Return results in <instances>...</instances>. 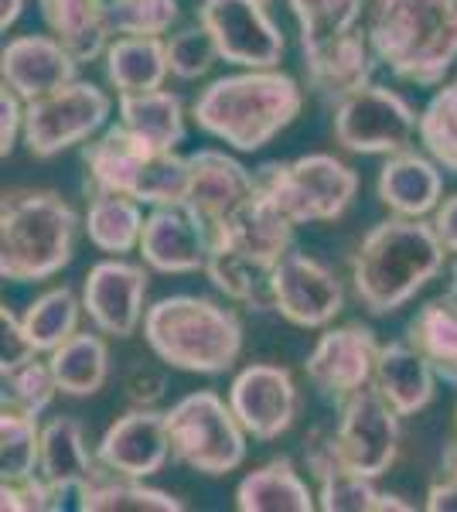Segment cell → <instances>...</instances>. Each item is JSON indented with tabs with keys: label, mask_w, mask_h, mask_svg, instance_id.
Here are the masks:
<instances>
[{
	"label": "cell",
	"mask_w": 457,
	"mask_h": 512,
	"mask_svg": "<svg viewBox=\"0 0 457 512\" xmlns=\"http://www.w3.org/2000/svg\"><path fill=\"white\" fill-rule=\"evenodd\" d=\"M188 164L191 181L185 209L212 243L253 202L256 192H260V181H256V171H249L246 164H239L219 147H202V151L188 154Z\"/></svg>",
	"instance_id": "5bb4252c"
},
{
	"label": "cell",
	"mask_w": 457,
	"mask_h": 512,
	"mask_svg": "<svg viewBox=\"0 0 457 512\" xmlns=\"http://www.w3.org/2000/svg\"><path fill=\"white\" fill-rule=\"evenodd\" d=\"M0 509L4 512H58L65 499L41 475L7 478L0 482Z\"/></svg>",
	"instance_id": "b9f144b4"
},
{
	"label": "cell",
	"mask_w": 457,
	"mask_h": 512,
	"mask_svg": "<svg viewBox=\"0 0 457 512\" xmlns=\"http://www.w3.org/2000/svg\"><path fill=\"white\" fill-rule=\"evenodd\" d=\"M331 134L348 154L389 158L410 151L413 137H420V117L396 89L365 82L331 103Z\"/></svg>",
	"instance_id": "9c48e42d"
},
{
	"label": "cell",
	"mask_w": 457,
	"mask_h": 512,
	"mask_svg": "<svg viewBox=\"0 0 457 512\" xmlns=\"http://www.w3.org/2000/svg\"><path fill=\"white\" fill-rule=\"evenodd\" d=\"M400 420L403 417L382 400L376 386L348 396L331 427L345 465L365 478L386 475L400 458Z\"/></svg>",
	"instance_id": "7c38bea8"
},
{
	"label": "cell",
	"mask_w": 457,
	"mask_h": 512,
	"mask_svg": "<svg viewBox=\"0 0 457 512\" xmlns=\"http://www.w3.org/2000/svg\"><path fill=\"white\" fill-rule=\"evenodd\" d=\"M164 414H168L171 454L178 465L205 478H222L246 461V427L232 414L229 400H222L215 390L181 396Z\"/></svg>",
	"instance_id": "ba28073f"
},
{
	"label": "cell",
	"mask_w": 457,
	"mask_h": 512,
	"mask_svg": "<svg viewBox=\"0 0 457 512\" xmlns=\"http://www.w3.org/2000/svg\"><path fill=\"white\" fill-rule=\"evenodd\" d=\"M226 400L239 424L246 427V434L260 444L287 434L301 410V393H297L290 369L273 366V362H253V366L239 369Z\"/></svg>",
	"instance_id": "e0dca14e"
},
{
	"label": "cell",
	"mask_w": 457,
	"mask_h": 512,
	"mask_svg": "<svg viewBox=\"0 0 457 512\" xmlns=\"http://www.w3.org/2000/svg\"><path fill=\"white\" fill-rule=\"evenodd\" d=\"M270 308L287 325L324 332L345 311V284L321 260L287 250L270 274Z\"/></svg>",
	"instance_id": "4fadbf2b"
},
{
	"label": "cell",
	"mask_w": 457,
	"mask_h": 512,
	"mask_svg": "<svg viewBox=\"0 0 457 512\" xmlns=\"http://www.w3.org/2000/svg\"><path fill=\"white\" fill-rule=\"evenodd\" d=\"M434 229H437V236L444 239V246L457 256V195L451 198H444V202L437 205V212H434Z\"/></svg>",
	"instance_id": "bcb514c9"
},
{
	"label": "cell",
	"mask_w": 457,
	"mask_h": 512,
	"mask_svg": "<svg viewBox=\"0 0 457 512\" xmlns=\"http://www.w3.org/2000/svg\"><path fill=\"white\" fill-rule=\"evenodd\" d=\"M76 499L82 512H185L178 495L144 485V478L113 475L106 468H99V475L82 485Z\"/></svg>",
	"instance_id": "1f68e13d"
},
{
	"label": "cell",
	"mask_w": 457,
	"mask_h": 512,
	"mask_svg": "<svg viewBox=\"0 0 457 512\" xmlns=\"http://www.w3.org/2000/svg\"><path fill=\"white\" fill-rule=\"evenodd\" d=\"M287 4L301 31V52L359 28L365 18V0H287Z\"/></svg>",
	"instance_id": "d590c367"
},
{
	"label": "cell",
	"mask_w": 457,
	"mask_h": 512,
	"mask_svg": "<svg viewBox=\"0 0 457 512\" xmlns=\"http://www.w3.org/2000/svg\"><path fill=\"white\" fill-rule=\"evenodd\" d=\"M41 461V424L38 417L21 410L0 414V478H28L38 475Z\"/></svg>",
	"instance_id": "74e56055"
},
{
	"label": "cell",
	"mask_w": 457,
	"mask_h": 512,
	"mask_svg": "<svg viewBox=\"0 0 457 512\" xmlns=\"http://www.w3.org/2000/svg\"><path fill=\"white\" fill-rule=\"evenodd\" d=\"M365 31L379 65L434 89L457 65V0H365Z\"/></svg>",
	"instance_id": "3957f363"
},
{
	"label": "cell",
	"mask_w": 457,
	"mask_h": 512,
	"mask_svg": "<svg viewBox=\"0 0 457 512\" xmlns=\"http://www.w3.org/2000/svg\"><path fill=\"white\" fill-rule=\"evenodd\" d=\"M144 342L161 366L178 373L222 376L243 355V321L212 297L171 294L147 308Z\"/></svg>",
	"instance_id": "277c9868"
},
{
	"label": "cell",
	"mask_w": 457,
	"mask_h": 512,
	"mask_svg": "<svg viewBox=\"0 0 457 512\" xmlns=\"http://www.w3.org/2000/svg\"><path fill=\"white\" fill-rule=\"evenodd\" d=\"M144 205L130 195L120 192H89L86 205V229L89 243L106 256H127L140 246V233H144Z\"/></svg>",
	"instance_id": "f546056e"
},
{
	"label": "cell",
	"mask_w": 457,
	"mask_h": 512,
	"mask_svg": "<svg viewBox=\"0 0 457 512\" xmlns=\"http://www.w3.org/2000/svg\"><path fill=\"white\" fill-rule=\"evenodd\" d=\"M267 4H270V0H267Z\"/></svg>",
	"instance_id": "f5cc1de1"
},
{
	"label": "cell",
	"mask_w": 457,
	"mask_h": 512,
	"mask_svg": "<svg viewBox=\"0 0 457 512\" xmlns=\"http://www.w3.org/2000/svg\"><path fill=\"white\" fill-rule=\"evenodd\" d=\"M420 144L440 168L457 175V76L440 82L420 113Z\"/></svg>",
	"instance_id": "8d00e7d4"
},
{
	"label": "cell",
	"mask_w": 457,
	"mask_h": 512,
	"mask_svg": "<svg viewBox=\"0 0 457 512\" xmlns=\"http://www.w3.org/2000/svg\"><path fill=\"white\" fill-rule=\"evenodd\" d=\"M24 134V99L14 89H0V154L11 158Z\"/></svg>",
	"instance_id": "ee69618b"
},
{
	"label": "cell",
	"mask_w": 457,
	"mask_h": 512,
	"mask_svg": "<svg viewBox=\"0 0 457 512\" xmlns=\"http://www.w3.org/2000/svg\"><path fill=\"white\" fill-rule=\"evenodd\" d=\"M168 41V65H171V76L181 79V82H198L205 79L209 72L215 69V62L219 59V48H215V41L209 31L202 28V24H195V28H181L174 31V35L164 38Z\"/></svg>",
	"instance_id": "60d3db41"
},
{
	"label": "cell",
	"mask_w": 457,
	"mask_h": 512,
	"mask_svg": "<svg viewBox=\"0 0 457 512\" xmlns=\"http://www.w3.org/2000/svg\"><path fill=\"white\" fill-rule=\"evenodd\" d=\"M86 315L82 308V297L72 287H52V291L38 294L28 304V311L21 315L24 335H28L31 349L38 355L55 352L65 338H72L79 332V318Z\"/></svg>",
	"instance_id": "836d02e7"
},
{
	"label": "cell",
	"mask_w": 457,
	"mask_h": 512,
	"mask_svg": "<svg viewBox=\"0 0 457 512\" xmlns=\"http://www.w3.org/2000/svg\"><path fill=\"white\" fill-rule=\"evenodd\" d=\"M116 113H120L123 127L151 140L161 151H178V144H185V103L171 89L120 93L116 96Z\"/></svg>",
	"instance_id": "4dcf8cb0"
},
{
	"label": "cell",
	"mask_w": 457,
	"mask_h": 512,
	"mask_svg": "<svg viewBox=\"0 0 457 512\" xmlns=\"http://www.w3.org/2000/svg\"><path fill=\"white\" fill-rule=\"evenodd\" d=\"M451 250L434 222L389 216L376 222L352 253V291L372 318H389L447 267Z\"/></svg>",
	"instance_id": "6da1fadb"
},
{
	"label": "cell",
	"mask_w": 457,
	"mask_h": 512,
	"mask_svg": "<svg viewBox=\"0 0 457 512\" xmlns=\"http://www.w3.org/2000/svg\"><path fill=\"white\" fill-rule=\"evenodd\" d=\"M99 468L103 465H99L96 451H89L86 431H82V424L76 417L62 414L41 427L38 475L45 478L62 499L76 495L89 478L99 475Z\"/></svg>",
	"instance_id": "d4e9b609"
},
{
	"label": "cell",
	"mask_w": 457,
	"mask_h": 512,
	"mask_svg": "<svg viewBox=\"0 0 457 512\" xmlns=\"http://www.w3.org/2000/svg\"><path fill=\"white\" fill-rule=\"evenodd\" d=\"M406 342L427 355L434 373L457 386V308L444 294L427 301L406 325Z\"/></svg>",
	"instance_id": "d6a6232c"
},
{
	"label": "cell",
	"mask_w": 457,
	"mask_h": 512,
	"mask_svg": "<svg viewBox=\"0 0 457 512\" xmlns=\"http://www.w3.org/2000/svg\"><path fill=\"white\" fill-rule=\"evenodd\" d=\"M89 192H120L140 205H185L191 164L178 151H161L120 120L82 144Z\"/></svg>",
	"instance_id": "8992f818"
},
{
	"label": "cell",
	"mask_w": 457,
	"mask_h": 512,
	"mask_svg": "<svg viewBox=\"0 0 457 512\" xmlns=\"http://www.w3.org/2000/svg\"><path fill=\"white\" fill-rule=\"evenodd\" d=\"M24 7H28V0H0V28H14L21 21Z\"/></svg>",
	"instance_id": "c3c4849f"
},
{
	"label": "cell",
	"mask_w": 457,
	"mask_h": 512,
	"mask_svg": "<svg viewBox=\"0 0 457 512\" xmlns=\"http://www.w3.org/2000/svg\"><path fill=\"white\" fill-rule=\"evenodd\" d=\"M79 216L52 188H11L0 205V274L11 284H41L76 256Z\"/></svg>",
	"instance_id": "5b68a950"
},
{
	"label": "cell",
	"mask_w": 457,
	"mask_h": 512,
	"mask_svg": "<svg viewBox=\"0 0 457 512\" xmlns=\"http://www.w3.org/2000/svg\"><path fill=\"white\" fill-rule=\"evenodd\" d=\"M440 475L457 482V437H451L444 444V451H440Z\"/></svg>",
	"instance_id": "681fc988"
},
{
	"label": "cell",
	"mask_w": 457,
	"mask_h": 512,
	"mask_svg": "<svg viewBox=\"0 0 457 512\" xmlns=\"http://www.w3.org/2000/svg\"><path fill=\"white\" fill-rule=\"evenodd\" d=\"M123 400L130 407H157L168 393V373L151 366V362H134V366L123 373Z\"/></svg>",
	"instance_id": "7bdbcfd3"
},
{
	"label": "cell",
	"mask_w": 457,
	"mask_h": 512,
	"mask_svg": "<svg viewBox=\"0 0 457 512\" xmlns=\"http://www.w3.org/2000/svg\"><path fill=\"white\" fill-rule=\"evenodd\" d=\"M304 89L280 69H243L212 79L191 103V120L202 134L239 154L273 144L301 117Z\"/></svg>",
	"instance_id": "7a4b0ae2"
},
{
	"label": "cell",
	"mask_w": 457,
	"mask_h": 512,
	"mask_svg": "<svg viewBox=\"0 0 457 512\" xmlns=\"http://www.w3.org/2000/svg\"><path fill=\"white\" fill-rule=\"evenodd\" d=\"M147 263H130L123 256H106L89 267L82 280V308L89 325L106 338H134L147 315Z\"/></svg>",
	"instance_id": "2e32d148"
},
{
	"label": "cell",
	"mask_w": 457,
	"mask_h": 512,
	"mask_svg": "<svg viewBox=\"0 0 457 512\" xmlns=\"http://www.w3.org/2000/svg\"><path fill=\"white\" fill-rule=\"evenodd\" d=\"M314 482H318V509L324 512H379L382 492L376 489V478L352 472L348 465L331 468Z\"/></svg>",
	"instance_id": "f35d334b"
},
{
	"label": "cell",
	"mask_w": 457,
	"mask_h": 512,
	"mask_svg": "<svg viewBox=\"0 0 457 512\" xmlns=\"http://www.w3.org/2000/svg\"><path fill=\"white\" fill-rule=\"evenodd\" d=\"M0 332H4V338H0V345H4V362H0V369H4V366H18V362L31 359V355H38L35 349H31L28 335H24L21 318L14 315L11 308L0 311Z\"/></svg>",
	"instance_id": "f6af8a7d"
},
{
	"label": "cell",
	"mask_w": 457,
	"mask_h": 512,
	"mask_svg": "<svg viewBox=\"0 0 457 512\" xmlns=\"http://www.w3.org/2000/svg\"><path fill=\"white\" fill-rule=\"evenodd\" d=\"M447 301L457 308V263H451V280H447V291H444Z\"/></svg>",
	"instance_id": "f907efd6"
},
{
	"label": "cell",
	"mask_w": 457,
	"mask_h": 512,
	"mask_svg": "<svg viewBox=\"0 0 457 512\" xmlns=\"http://www.w3.org/2000/svg\"><path fill=\"white\" fill-rule=\"evenodd\" d=\"M437 373L427 362V355L413 349L410 342H382L372 386L382 393V400L400 417H417L434 403L437 396Z\"/></svg>",
	"instance_id": "cb8c5ba5"
},
{
	"label": "cell",
	"mask_w": 457,
	"mask_h": 512,
	"mask_svg": "<svg viewBox=\"0 0 457 512\" xmlns=\"http://www.w3.org/2000/svg\"><path fill=\"white\" fill-rule=\"evenodd\" d=\"M454 427H457V410H454Z\"/></svg>",
	"instance_id": "816d5d0a"
},
{
	"label": "cell",
	"mask_w": 457,
	"mask_h": 512,
	"mask_svg": "<svg viewBox=\"0 0 457 512\" xmlns=\"http://www.w3.org/2000/svg\"><path fill=\"white\" fill-rule=\"evenodd\" d=\"M113 99L96 82H69L55 93L24 103V147L31 158L48 161L62 151L89 144L106 127Z\"/></svg>",
	"instance_id": "30bf717a"
},
{
	"label": "cell",
	"mask_w": 457,
	"mask_h": 512,
	"mask_svg": "<svg viewBox=\"0 0 457 512\" xmlns=\"http://www.w3.org/2000/svg\"><path fill=\"white\" fill-rule=\"evenodd\" d=\"M55 396L58 383L48 359L41 362L38 355H31V359L18 362V366L0 369V400H4V410H21V414L41 417L52 407Z\"/></svg>",
	"instance_id": "e575fe53"
},
{
	"label": "cell",
	"mask_w": 457,
	"mask_h": 512,
	"mask_svg": "<svg viewBox=\"0 0 457 512\" xmlns=\"http://www.w3.org/2000/svg\"><path fill=\"white\" fill-rule=\"evenodd\" d=\"M239 512H311L318 509V495L307 489L290 458H270L267 465L253 468L236 485Z\"/></svg>",
	"instance_id": "4316f807"
},
{
	"label": "cell",
	"mask_w": 457,
	"mask_h": 512,
	"mask_svg": "<svg viewBox=\"0 0 457 512\" xmlns=\"http://www.w3.org/2000/svg\"><path fill=\"white\" fill-rule=\"evenodd\" d=\"M96 458L106 472L127 478H154L174 458L168 414L157 407H130L116 417L96 444Z\"/></svg>",
	"instance_id": "ac0fdd59"
},
{
	"label": "cell",
	"mask_w": 457,
	"mask_h": 512,
	"mask_svg": "<svg viewBox=\"0 0 457 512\" xmlns=\"http://www.w3.org/2000/svg\"><path fill=\"white\" fill-rule=\"evenodd\" d=\"M294 229V222L267 195L256 192L253 202L212 239L209 250H226L270 280L273 267L284 260V253L294 250Z\"/></svg>",
	"instance_id": "d6986e66"
},
{
	"label": "cell",
	"mask_w": 457,
	"mask_h": 512,
	"mask_svg": "<svg viewBox=\"0 0 457 512\" xmlns=\"http://www.w3.org/2000/svg\"><path fill=\"white\" fill-rule=\"evenodd\" d=\"M440 164L427 151H400L389 154L379 171L376 195L393 216L406 219H427L444 202V175Z\"/></svg>",
	"instance_id": "603a6c76"
},
{
	"label": "cell",
	"mask_w": 457,
	"mask_h": 512,
	"mask_svg": "<svg viewBox=\"0 0 457 512\" xmlns=\"http://www.w3.org/2000/svg\"><path fill=\"white\" fill-rule=\"evenodd\" d=\"M178 18V0H110V21L116 35L164 38Z\"/></svg>",
	"instance_id": "ab89813d"
},
{
	"label": "cell",
	"mask_w": 457,
	"mask_h": 512,
	"mask_svg": "<svg viewBox=\"0 0 457 512\" xmlns=\"http://www.w3.org/2000/svg\"><path fill=\"white\" fill-rule=\"evenodd\" d=\"M423 509H430V512H457V482H451V478L440 475V482H434L427 489V502H423Z\"/></svg>",
	"instance_id": "7dc6e473"
},
{
	"label": "cell",
	"mask_w": 457,
	"mask_h": 512,
	"mask_svg": "<svg viewBox=\"0 0 457 512\" xmlns=\"http://www.w3.org/2000/svg\"><path fill=\"white\" fill-rule=\"evenodd\" d=\"M48 366L58 383V393L72 400L96 396L110 379V349L103 332H76L55 352H48Z\"/></svg>",
	"instance_id": "f1b7e54d"
},
{
	"label": "cell",
	"mask_w": 457,
	"mask_h": 512,
	"mask_svg": "<svg viewBox=\"0 0 457 512\" xmlns=\"http://www.w3.org/2000/svg\"><path fill=\"white\" fill-rule=\"evenodd\" d=\"M137 253L157 274L185 277L205 270L209 239L198 229V222L188 216L185 205H161L147 216Z\"/></svg>",
	"instance_id": "44dd1931"
},
{
	"label": "cell",
	"mask_w": 457,
	"mask_h": 512,
	"mask_svg": "<svg viewBox=\"0 0 457 512\" xmlns=\"http://www.w3.org/2000/svg\"><path fill=\"white\" fill-rule=\"evenodd\" d=\"M301 59L307 72V86L321 99H328V103H335V99H342L345 93H352V89L372 82L376 65H379L365 24L324 41V45L304 48Z\"/></svg>",
	"instance_id": "7402d4cb"
},
{
	"label": "cell",
	"mask_w": 457,
	"mask_h": 512,
	"mask_svg": "<svg viewBox=\"0 0 457 512\" xmlns=\"http://www.w3.org/2000/svg\"><path fill=\"white\" fill-rule=\"evenodd\" d=\"M38 14L48 35L62 41L82 65L103 59L116 35L110 0H38Z\"/></svg>",
	"instance_id": "484cf974"
},
{
	"label": "cell",
	"mask_w": 457,
	"mask_h": 512,
	"mask_svg": "<svg viewBox=\"0 0 457 512\" xmlns=\"http://www.w3.org/2000/svg\"><path fill=\"white\" fill-rule=\"evenodd\" d=\"M79 59L55 41L52 35H18L4 45L0 55V79L7 89H14L24 103L41 99L55 89L79 79Z\"/></svg>",
	"instance_id": "ffe728a7"
},
{
	"label": "cell",
	"mask_w": 457,
	"mask_h": 512,
	"mask_svg": "<svg viewBox=\"0 0 457 512\" xmlns=\"http://www.w3.org/2000/svg\"><path fill=\"white\" fill-rule=\"evenodd\" d=\"M106 79L120 93H151L164 89L171 76L168 41L147 35H116L106 48Z\"/></svg>",
	"instance_id": "83f0119b"
},
{
	"label": "cell",
	"mask_w": 457,
	"mask_h": 512,
	"mask_svg": "<svg viewBox=\"0 0 457 512\" xmlns=\"http://www.w3.org/2000/svg\"><path fill=\"white\" fill-rule=\"evenodd\" d=\"M195 14L222 62L239 69H277L284 59L287 41L270 18L267 0H198Z\"/></svg>",
	"instance_id": "8fae6325"
},
{
	"label": "cell",
	"mask_w": 457,
	"mask_h": 512,
	"mask_svg": "<svg viewBox=\"0 0 457 512\" xmlns=\"http://www.w3.org/2000/svg\"><path fill=\"white\" fill-rule=\"evenodd\" d=\"M260 192L294 226L338 222L359 195V171L335 154H304L294 161H267L256 168Z\"/></svg>",
	"instance_id": "52a82bcc"
},
{
	"label": "cell",
	"mask_w": 457,
	"mask_h": 512,
	"mask_svg": "<svg viewBox=\"0 0 457 512\" xmlns=\"http://www.w3.org/2000/svg\"><path fill=\"white\" fill-rule=\"evenodd\" d=\"M382 342L369 325L352 321V325L324 328L314 349L304 359L307 383L318 390L321 400L342 407L348 396H355L365 386H372Z\"/></svg>",
	"instance_id": "9a60e30c"
}]
</instances>
